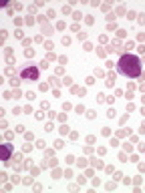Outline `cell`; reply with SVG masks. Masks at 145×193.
Segmentation results:
<instances>
[{
    "label": "cell",
    "mask_w": 145,
    "mask_h": 193,
    "mask_svg": "<svg viewBox=\"0 0 145 193\" xmlns=\"http://www.w3.org/2000/svg\"><path fill=\"white\" fill-rule=\"evenodd\" d=\"M117 69L127 79H137L141 74V60H139V56L131 55V52H125V55H121V58L117 60Z\"/></svg>",
    "instance_id": "obj_1"
},
{
    "label": "cell",
    "mask_w": 145,
    "mask_h": 193,
    "mask_svg": "<svg viewBox=\"0 0 145 193\" xmlns=\"http://www.w3.org/2000/svg\"><path fill=\"white\" fill-rule=\"evenodd\" d=\"M20 79L22 80H38V69L36 66H26L20 70Z\"/></svg>",
    "instance_id": "obj_2"
},
{
    "label": "cell",
    "mask_w": 145,
    "mask_h": 193,
    "mask_svg": "<svg viewBox=\"0 0 145 193\" xmlns=\"http://www.w3.org/2000/svg\"><path fill=\"white\" fill-rule=\"evenodd\" d=\"M2 149H4V157H2V161L8 165V163H10V155H12V145L6 143V145H2Z\"/></svg>",
    "instance_id": "obj_3"
},
{
    "label": "cell",
    "mask_w": 145,
    "mask_h": 193,
    "mask_svg": "<svg viewBox=\"0 0 145 193\" xmlns=\"http://www.w3.org/2000/svg\"><path fill=\"white\" fill-rule=\"evenodd\" d=\"M115 84V73H109L107 74V87H113Z\"/></svg>",
    "instance_id": "obj_4"
},
{
    "label": "cell",
    "mask_w": 145,
    "mask_h": 193,
    "mask_svg": "<svg viewBox=\"0 0 145 193\" xmlns=\"http://www.w3.org/2000/svg\"><path fill=\"white\" fill-rule=\"evenodd\" d=\"M91 163H93V167H95V169H103V167H105V165H103V161H99V159H91Z\"/></svg>",
    "instance_id": "obj_5"
},
{
    "label": "cell",
    "mask_w": 145,
    "mask_h": 193,
    "mask_svg": "<svg viewBox=\"0 0 145 193\" xmlns=\"http://www.w3.org/2000/svg\"><path fill=\"white\" fill-rule=\"evenodd\" d=\"M22 83V79H20V76H12V80H10V84H12V87H14V89H18V84Z\"/></svg>",
    "instance_id": "obj_6"
},
{
    "label": "cell",
    "mask_w": 145,
    "mask_h": 193,
    "mask_svg": "<svg viewBox=\"0 0 145 193\" xmlns=\"http://www.w3.org/2000/svg\"><path fill=\"white\" fill-rule=\"evenodd\" d=\"M42 32H45V34H52V26H50V24H46V22H45V24H42Z\"/></svg>",
    "instance_id": "obj_7"
},
{
    "label": "cell",
    "mask_w": 145,
    "mask_h": 193,
    "mask_svg": "<svg viewBox=\"0 0 145 193\" xmlns=\"http://www.w3.org/2000/svg\"><path fill=\"white\" fill-rule=\"evenodd\" d=\"M59 131H60V135H67V133H69V125H67V123H63V127H60Z\"/></svg>",
    "instance_id": "obj_8"
},
{
    "label": "cell",
    "mask_w": 145,
    "mask_h": 193,
    "mask_svg": "<svg viewBox=\"0 0 145 193\" xmlns=\"http://www.w3.org/2000/svg\"><path fill=\"white\" fill-rule=\"evenodd\" d=\"M95 115H97L95 109H89V111H87V117H89V119H95Z\"/></svg>",
    "instance_id": "obj_9"
},
{
    "label": "cell",
    "mask_w": 145,
    "mask_h": 193,
    "mask_svg": "<svg viewBox=\"0 0 145 193\" xmlns=\"http://www.w3.org/2000/svg\"><path fill=\"white\" fill-rule=\"evenodd\" d=\"M77 165H79L81 169H83V167H87V159H83V157H81L79 161H77Z\"/></svg>",
    "instance_id": "obj_10"
},
{
    "label": "cell",
    "mask_w": 145,
    "mask_h": 193,
    "mask_svg": "<svg viewBox=\"0 0 145 193\" xmlns=\"http://www.w3.org/2000/svg\"><path fill=\"white\" fill-rule=\"evenodd\" d=\"M137 16H139L137 22H139V24H145V12H141V14H137Z\"/></svg>",
    "instance_id": "obj_11"
},
{
    "label": "cell",
    "mask_w": 145,
    "mask_h": 193,
    "mask_svg": "<svg viewBox=\"0 0 145 193\" xmlns=\"http://www.w3.org/2000/svg\"><path fill=\"white\" fill-rule=\"evenodd\" d=\"M75 111H77V113H87V111H85V107H83V105H77V107H75Z\"/></svg>",
    "instance_id": "obj_12"
},
{
    "label": "cell",
    "mask_w": 145,
    "mask_h": 193,
    "mask_svg": "<svg viewBox=\"0 0 145 193\" xmlns=\"http://www.w3.org/2000/svg\"><path fill=\"white\" fill-rule=\"evenodd\" d=\"M26 99H28V101H34V99H36V95L32 93V91H28V93H26Z\"/></svg>",
    "instance_id": "obj_13"
},
{
    "label": "cell",
    "mask_w": 145,
    "mask_h": 193,
    "mask_svg": "<svg viewBox=\"0 0 145 193\" xmlns=\"http://www.w3.org/2000/svg\"><path fill=\"white\" fill-rule=\"evenodd\" d=\"M12 97H16V99H20V97H22V91H20V89H14V93H12Z\"/></svg>",
    "instance_id": "obj_14"
},
{
    "label": "cell",
    "mask_w": 145,
    "mask_h": 193,
    "mask_svg": "<svg viewBox=\"0 0 145 193\" xmlns=\"http://www.w3.org/2000/svg\"><path fill=\"white\" fill-rule=\"evenodd\" d=\"M45 48H46V50H48V52H50V50L55 48V44H52V42H50V40H48V42H45Z\"/></svg>",
    "instance_id": "obj_15"
},
{
    "label": "cell",
    "mask_w": 145,
    "mask_h": 193,
    "mask_svg": "<svg viewBox=\"0 0 145 193\" xmlns=\"http://www.w3.org/2000/svg\"><path fill=\"white\" fill-rule=\"evenodd\" d=\"M97 103H105V95H103V93L97 95Z\"/></svg>",
    "instance_id": "obj_16"
},
{
    "label": "cell",
    "mask_w": 145,
    "mask_h": 193,
    "mask_svg": "<svg viewBox=\"0 0 145 193\" xmlns=\"http://www.w3.org/2000/svg\"><path fill=\"white\" fill-rule=\"evenodd\" d=\"M115 109H109V113H107V117H109V119H115Z\"/></svg>",
    "instance_id": "obj_17"
},
{
    "label": "cell",
    "mask_w": 145,
    "mask_h": 193,
    "mask_svg": "<svg viewBox=\"0 0 145 193\" xmlns=\"http://www.w3.org/2000/svg\"><path fill=\"white\" fill-rule=\"evenodd\" d=\"M45 141H42V139H38V141H36V147H38V149H45Z\"/></svg>",
    "instance_id": "obj_18"
},
{
    "label": "cell",
    "mask_w": 145,
    "mask_h": 193,
    "mask_svg": "<svg viewBox=\"0 0 145 193\" xmlns=\"http://www.w3.org/2000/svg\"><path fill=\"white\" fill-rule=\"evenodd\" d=\"M24 55L30 58V56H34V50H32V48H26V50H24Z\"/></svg>",
    "instance_id": "obj_19"
},
{
    "label": "cell",
    "mask_w": 145,
    "mask_h": 193,
    "mask_svg": "<svg viewBox=\"0 0 145 193\" xmlns=\"http://www.w3.org/2000/svg\"><path fill=\"white\" fill-rule=\"evenodd\" d=\"M50 84H52V87H59V79H56V76H52V79H50Z\"/></svg>",
    "instance_id": "obj_20"
},
{
    "label": "cell",
    "mask_w": 145,
    "mask_h": 193,
    "mask_svg": "<svg viewBox=\"0 0 145 193\" xmlns=\"http://www.w3.org/2000/svg\"><path fill=\"white\" fill-rule=\"evenodd\" d=\"M77 38H79V40H87V32H79Z\"/></svg>",
    "instance_id": "obj_21"
},
{
    "label": "cell",
    "mask_w": 145,
    "mask_h": 193,
    "mask_svg": "<svg viewBox=\"0 0 145 193\" xmlns=\"http://www.w3.org/2000/svg\"><path fill=\"white\" fill-rule=\"evenodd\" d=\"M34 117H36V119H38V121H42V119H45V113H42V111H38V113H36Z\"/></svg>",
    "instance_id": "obj_22"
},
{
    "label": "cell",
    "mask_w": 145,
    "mask_h": 193,
    "mask_svg": "<svg viewBox=\"0 0 145 193\" xmlns=\"http://www.w3.org/2000/svg\"><path fill=\"white\" fill-rule=\"evenodd\" d=\"M135 16H137V14H135V12H133V10H129V12H127V18H129V20H133V18H135Z\"/></svg>",
    "instance_id": "obj_23"
},
{
    "label": "cell",
    "mask_w": 145,
    "mask_h": 193,
    "mask_svg": "<svg viewBox=\"0 0 145 193\" xmlns=\"http://www.w3.org/2000/svg\"><path fill=\"white\" fill-rule=\"evenodd\" d=\"M115 28H117L115 22H109V24H107V30H115Z\"/></svg>",
    "instance_id": "obj_24"
},
{
    "label": "cell",
    "mask_w": 145,
    "mask_h": 193,
    "mask_svg": "<svg viewBox=\"0 0 145 193\" xmlns=\"http://www.w3.org/2000/svg\"><path fill=\"white\" fill-rule=\"evenodd\" d=\"M52 129H55V127H52V125H50V123H46V125H45V131H46V133H50Z\"/></svg>",
    "instance_id": "obj_25"
},
{
    "label": "cell",
    "mask_w": 145,
    "mask_h": 193,
    "mask_svg": "<svg viewBox=\"0 0 145 193\" xmlns=\"http://www.w3.org/2000/svg\"><path fill=\"white\" fill-rule=\"evenodd\" d=\"M65 84H67V87H71V84H73V79H71V76H65Z\"/></svg>",
    "instance_id": "obj_26"
},
{
    "label": "cell",
    "mask_w": 145,
    "mask_h": 193,
    "mask_svg": "<svg viewBox=\"0 0 145 193\" xmlns=\"http://www.w3.org/2000/svg\"><path fill=\"white\" fill-rule=\"evenodd\" d=\"M97 139H95V135H89V137H87V143H95Z\"/></svg>",
    "instance_id": "obj_27"
},
{
    "label": "cell",
    "mask_w": 145,
    "mask_h": 193,
    "mask_svg": "<svg viewBox=\"0 0 145 193\" xmlns=\"http://www.w3.org/2000/svg\"><path fill=\"white\" fill-rule=\"evenodd\" d=\"M85 22H87V24H93V22H95V20H93V16H89V14H87V18H85Z\"/></svg>",
    "instance_id": "obj_28"
},
{
    "label": "cell",
    "mask_w": 145,
    "mask_h": 193,
    "mask_svg": "<svg viewBox=\"0 0 145 193\" xmlns=\"http://www.w3.org/2000/svg\"><path fill=\"white\" fill-rule=\"evenodd\" d=\"M40 66H42V69H48V58L42 60V62H40Z\"/></svg>",
    "instance_id": "obj_29"
},
{
    "label": "cell",
    "mask_w": 145,
    "mask_h": 193,
    "mask_svg": "<svg viewBox=\"0 0 145 193\" xmlns=\"http://www.w3.org/2000/svg\"><path fill=\"white\" fill-rule=\"evenodd\" d=\"M63 44H67V46L71 44V38H69V36H63Z\"/></svg>",
    "instance_id": "obj_30"
},
{
    "label": "cell",
    "mask_w": 145,
    "mask_h": 193,
    "mask_svg": "<svg viewBox=\"0 0 145 193\" xmlns=\"http://www.w3.org/2000/svg\"><path fill=\"white\" fill-rule=\"evenodd\" d=\"M22 44H24V46H30V44H32V40H30V38H24V40H22Z\"/></svg>",
    "instance_id": "obj_31"
},
{
    "label": "cell",
    "mask_w": 145,
    "mask_h": 193,
    "mask_svg": "<svg viewBox=\"0 0 145 193\" xmlns=\"http://www.w3.org/2000/svg\"><path fill=\"white\" fill-rule=\"evenodd\" d=\"M137 52H139V55H145V44H141L139 48H137Z\"/></svg>",
    "instance_id": "obj_32"
},
{
    "label": "cell",
    "mask_w": 145,
    "mask_h": 193,
    "mask_svg": "<svg viewBox=\"0 0 145 193\" xmlns=\"http://www.w3.org/2000/svg\"><path fill=\"white\" fill-rule=\"evenodd\" d=\"M81 16H83L81 12H73V18H75V20H81Z\"/></svg>",
    "instance_id": "obj_33"
},
{
    "label": "cell",
    "mask_w": 145,
    "mask_h": 193,
    "mask_svg": "<svg viewBox=\"0 0 145 193\" xmlns=\"http://www.w3.org/2000/svg\"><path fill=\"white\" fill-rule=\"evenodd\" d=\"M85 50H87V52H89V50H93V44H91V42H85Z\"/></svg>",
    "instance_id": "obj_34"
},
{
    "label": "cell",
    "mask_w": 145,
    "mask_h": 193,
    "mask_svg": "<svg viewBox=\"0 0 145 193\" xmlns=\"http://www.w3.org/2000/svg\"><path fill=\"white\" fill-rule=\"evenodd\" d=\"M60 147H63V141H60V139H59V141H55V149H60Z\"/></svg>",
    "instance_id": "obj_35"
},
{
    "label": "cell",
    "mask_w": 145,
    "mask_h": 193,
    "mask_svg": "<svg viewBox=\"0 0 145 193\" xmlns=\"http://www.w3.org/2000/svg\"><path fill=\"white\" fill-rule=\"evenodd\" d=\"M67 163H75V157L73 155H67Z\"/></svg>",
    "instance_id": "obj_36"
},
{
    "label": "cell",
    "mask_w": 145,
    "mask_h": 193,
    "mask_svg": "<svg viewBox=\"0 0 145 193\" xmlns=\"http://www.w3.org/2000/svg\"><path fill=\"white\" fill-rule=\"evenodd\" d=\"M117 36H119V38H123V36H125V30L119 28V30H117Z\"/></svg>",
    "instance_id": "obj_37"
},
{
    "label": "cell",
    "mask_w": 145,
    "mask_h": 193,
    "mask_svg": "<svg viewBox=\"0 0 145 193\" xmlns=\"http://www.w3.org/2000/svg\"><path fill=\"white\" fill-rule=\"evenodd\" d=\"M71 12V6H63V14H69Z\"/></svg>",
    "instance_id": "obj_38"
},
{
    "label": "cell",
    "mask_w": 145,
    "mask_h": 193,
    "mask_svg": "<svg viewBox=\"0 0 145 193\" xmlns=\"http://www.w3.org/2000/svg\"><path fill=\"white\" fill-rule=\"evenodd\" d=\"M127 111H135V105H133V103H127Z\"/></svg>",
    "instance_id": "obj_39"
},
{
    "label": "cell",
    "mask_w": 145,
    "mask_h": 193,
    "mask_svg": "<svg viewBox=\"0 0 145 193\" xmlns=\"http://www.w3.org/2000/svg\"><path fill=\"white\" fill-rule=\"evenodd\" d=\"M59 119L63 121V123H67V113H63V115H59Z\"/></svg>",
    "instance_id": "obj_40"
},
{
    "label": "cell",
    "mask_w": 145,
    "mask_h": 193,
    "mask_svg": "<svg viewBox=\"0 0 145 193\" xmlns=\"http://www.w3.org/2000/svg\"><path fill=\"white\" fill-rule=\"evenodd\" d=\"M59 62L60 64H67V56H59Z\"/></svg>",
    "instance_id": "obj_41"
},
{
    "label": "cell",
    "mask_w": 145,
    "mask_h": 193,
    "mask_svg": "<svg viewBox=\"0 0 145 193\" xmlns=\"http://www.w3.org/2000/svg\"><path fill=\"white\" fill-rule=\"evenodd\" d=\"M141 133H145V121L141 123Z\"/></svg>",
    "instance_id": "obj_42"
},
{
    "label": "cell",
    "mask_w": 145,
    "mask_h": 193,
    "mask_svg": "<svg viewBox=\"0 0 145 193\" xmlns=\"http://www.w3.org/2000/svg\"><path fill=\"white\" fill-rule=\"evenodd\" d=\"M141 115H145V105H143V109H141Z\"/></svg>",
    "instance_id": "obj_43"
},
{
    "label": "cell",
    "mask_w": 145,
    "mask_h": 193,
    "mask_svg": "<svg viewBox=\"0 0 145 193\" xmlns=\"http://www.w3.org/2000/svg\"><path fill=\"white\" fill-rule=\"evenodd\" d=\"M141 99H143V105H145V95H143V97H141Z\"/></svg>",
    "instance_id": "obj_44"
}]
</instances>
